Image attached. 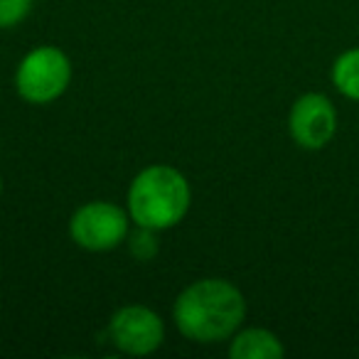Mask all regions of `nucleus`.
Masks as SVG:
<instances>
[{
	"instance_id": "4",
	"label": "nucleus",
	"mask_w": 359,
	"mask_h": 359,
	"mask_svg": "<svg viewBox=\"0 0 359 359\" xmlns=\"http://www.w3.org/2000/svg\"><path fill=\"white\" fill-rule=\"evenodd\" d=\"M130 234L128 210L106 200L84 202L69 219V236L79 249L104 254L126 244Z\"/></svg>"
},
{
	"instance_id": "10",
	"label": "nucleus",
	"mask_w": 359,
	"mask_h": 359,
	"mask_svg": "<svg viewBox=\"0 0 359 359\" xmlns=\"http://www.w3.org/2000/svg\"><path fill=\"white\" fill-rule=\"evenodd\" d=\"M35 0H0V30L18 27L30 15Z\"/></svg>"
},
{
	"instance_id": "9",
	"label": "nucleus",
	"mask_w": 359,
	"mask_h": 359,
	"mask_svg": "<svg viewBox=\"0 0 359 359\" xmlns=\"http://www.w3.org/2000/svg\"><path fill=\"white\" fill-rule=\"evenodd\" d=\"M126 244H128V251L138 261H150L158 254V231L145 229V226H135V231L128 234Z\"/></svg>"
},
{
	"instance_id": "1",
	"label": "nucleus",
	"mask_w": 359,
	"mask_h": 359,
	"mask_svg": "<svg viewBox=\"0 0 359 359\" xmlns=\"http://www.w3.org/2000/svg\"><path fill=\"white\" fill-rule=\"evenodd\" d=\"M246 298L226 278H200L187 285L172 305L175 327L197 344H217L234 337L244 325Z\"/></svg>"
},
{
	"instance_id": "3",
	"label": "nucleus",
	"mask_w": 359,
	"mask_h": 359,
	"mask_svg": "<svg viewBox=\"0 0 359 359\" xmlns=\"http://www.w3.org/2000/svg\"><path fill=\"white\" fill-rule=\"evenodd\" d=\"M72 84V60L55 45H40L20 60L15 72V91L32 106L57 101Z\"/></svg>"
},
{
	"instance_id": "2",
	"label": "nucleus",
	"mask_w": 359,
	"mask_h": 359,
	"mask_svg": "<svg viewBox=\"0 0 359 359\" xmlns=\"http://www.w3.org/2000/svg\"><path fill=\"white\" fill-rule=\"evenodd\" d=\"M192 205L190 180L172 165H148L128 185L126 210L135 226L168 231L185 219Z\"/></svg>"
},
{
	"instance_id": "5",
	"label": "nucleus",
	"mask_w": 359,
	"mask_h": 359,
	"mask_svg": "<svg viewBox=\"0 0 359 359\" xmlns=\"http://www.w3.org/2000/svg\"><path fill=\"white\" fill-rule=\"evenodd\" d=\"M109 339L130 357H145L163 347L165 323L148 305H123L109 320Z\"/></svg>"
},
{
	"instance_id": "7",
	"label": "nucleus",
	"mask_w": 359,
	"mask_h": 359,
	"mask_svg": "<svg viewBox=\"0 0 359 359\" xmlns=\"http://www.w3.org/2000/svg\"><path fill=\"white\" fill-rule=\"evenodd\" d=\"M285 354L283 342L278 334L264 327L236 330L229 339V357L231 359H280Z\"/></svg>"
},
{
	"instance_id": "6",
	"label": "nucleus",
	"mask_w": 359,
	"mask_h": 359,
	"mask_svg": "<svg viewBox=\"0 0 359 359\" xmlns=\"http://www.w3.org/2000/svg\"><path fill=\"white\" fill-rule=\"evenodd\" d=\"M290 138L305 150H323L337 133V111L325 94L310 91L295 99L288 114Z\"/></svg>"
},
{
	"instance_id": "8",
	"label": "nucleus",
	"mask_w": 359,
	"mask_h": 359,
	"mask_svg": "<svg viewBox=\"0 0 359 359\" xmlns=\"http://www.w3.org/2000/svg\"><path fill=\"white\" fill-rule=\"evenodd\" d=\"M332 84L342 96L359 101V47L347 50L332 65Z\"/></svg>"
},
{
	"instance_id": "11",
	"label": "nucleus",
	"mask_w": 359,
	"mask_h": 359,
	"mask_svg": "<svg viewBox=\"0 0 359 359\" xmlns=\"http://www.w3.org/2000/svg\"><path fill=\"white\" fill-rule=\"evenodd\" d=\"M0 192H3V177H0Z\"/></svg>"
}]
</instances>
